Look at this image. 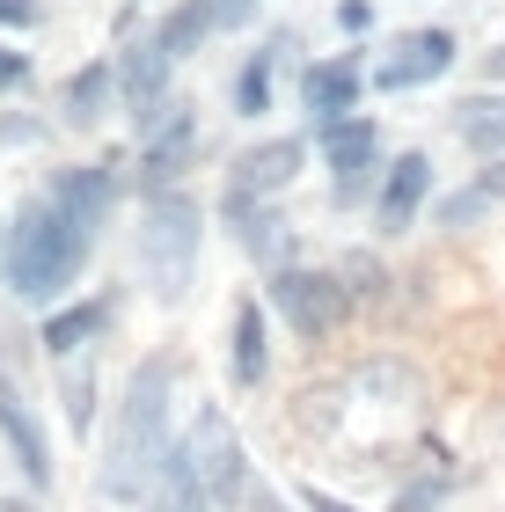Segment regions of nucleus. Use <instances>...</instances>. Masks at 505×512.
<instances>
[{
	"label": "nucleus",
	"mask_w": 505,
	"mask_h": 512,
	"mask_svg": "<svg viewBox=\"0 0 505 512\" xmlns=\"http://www.w3.org/2000/svg\"><path fill=\"white\" fill-rule=\"evenodd\" d=\"M96 242H103V227L66 213L52 191H30L8 213V293L22 308H59V300H74Z\"/></svg>",
	"instance_id": "obj_1"
},
{
	"label": "nucleus",
	"mask_w": 505,
	"mask_h": 512,
	"mask_svg": "<svg viewBox=\"0 0 505 512\" xmlns=\"http://www.w3.org/2000/svg\"><path fill=\"white\" fill-rule=\"evenodd\" d=\"M169 403H176V359H140L118 388V417H110V447L96 461V498L110 505H147L154 461L169 454Z\"/></svg>",
	"instance_id": "obj_2"
},
{
	"label": "nucleus",
	"mask_w": 505,
	"mask_h": 512,
	"mask_svg": "<svg viewBox=\"0 0 505 512\" xmlns=\"http://www.w3.org/2000/svg\"><path fill=\"white\" fill-rule=\"evenodd\" d=\"M198 242H205V213L198 198L183 191H147L140 198V227H132V249H140V271H147V293L154 300H183L198 278Z\"/></svg>",
	"instance_id": "obj_3"
},
{
	"label": "nucleus",
	"mask_w": 505,
	"mask_h": 512,
	"mask_svg": "<svg viewBox=\"0 0 505 512\" xmlns=\"http://www.w3.org/2000/svg\"><path fill=\"white\" fill-rule=\"evenodd\" d=\"M264 308L286 322L301 344H330L344 322H352V286H344L337 271H315V264H279L264 271Z\"/></svg>",
	"instance_id": "obj_4"
},
{
	"label": "nucleus",
	"mask_w": 505,
	"mask_h": 512,
	"mask_svg": "<svg viewBox=\"0 0 505 512\" xmlns=\"http://www.w3.org/2000/svg\"><path fill=\"white\" fill-rule=\"evenodd\" d=\"M454 59H462V37H454L447 22H418V30L381 44V59L366 66V88H381V96H418V88L454 74Z\"/></svg>",
	"instance_id": "obj_5"
},
{
	"label": "nucleus",
	"mask_w": 505,
	"mask_h": 512,
	"mask_svg": "<svg viewBox=\"0 0 505 512\" xmlns=\"http://www.w3.org/2000/svg\"><path fill=\"white\" fill-rule=\"evenodd\" d=\"M308 169V139L301 132H279V139H257L227 161L220 176V205H264V198H286Z\"/></svg>",
	"instance_id": "obj_6"
},
{
	"label": "nucleus",
	"mask_w": 505,
	"mask_h": 512,
	"mask_svg": "<svg viewBox=\"0 0 505 512\" xmlns=\"http://www.w3.org/2000/svg\"><path fill=\"white\" fill-rule=\"evenodd\" d=\"M0 447H8L15 461V476L30 483V491L44 498L59 483V461H52V439H44L37 425V410H30V395H22V374H15V359L0 352Z\"/></svg>",
	"instance_id": "obj_7"
},
{
	"label": "nucleus",
	"mask_w": 505,
	"mask_h": 512,
	"mask_svg": "<svg viewBox=\"0 0 505 512\" xmlns=\"http://www.w3.org/2000/svg\"><path fill=\"white\" fill-rule=\"evenodd\" d=\"M118 315H125V293H118V286H110V293H81V300H59V308H44V322H37L44 359H88L110 330H118Z\"/></svg>",
	"instance_id": "obj_8"
},
{
	"label": "nucleus",
	"mask_w": 505,
	"mask_h": 512,
	"mask_svg": "<svg viewBox=\"0 0 505 512\" xmlns=\"http://www.w3.org/2000/svg\"><path fill=\"white\" fill-rule=\"evenodd\" d=\"M110 66H118V103L132 110V125L154 132V125H162V110L176 103V96H169L176 59H169L154 37H132V44H118V52H110Z\"/></svg>",
	"instance_id": "obj_9"
},
{
	"label": "nucleus",
	"mask_w": 505,
	"mask_h": 512,
	"mask_svg": "<svg viewBox=\"0 0 505 512\" xmlns=\"http://www.w3.org/2000/svg\"><path fill=\"white\" fill-rule=\"evenodd\" d=\"M432 205V154L425 147H403V154H388V169H381V191H374V235L381 242H396L418 227V213Z\"/></svg>",
	"instance_id": "obj_10"
},
{
	"label": "nucleus",
	"mask_w": 505,
	"mask_h": 512,
	"mask_svg": "<svg viewBox=\"0 0 505 512\" xmlns=\"http://www.w3.org/2000/svg\"><path fill=\"white\" fill-rule=\"evenodd\" d=\"M191 161H198V110L176 96L162 110V125L140 132V176H132V183H140V198L147 191H176V183L191 176Z\"/></svg>",
	"instance_id": "obj_11"
},
{
	"label": "nucleus",
	"mask_w": 505,
	"mask_h": 512,
	"mask_svg": "<svg viewBox=\"0 0 505 512\" xmlns=\"http://www.w3.org/2000/svg\"><path fill=\"white\" fill-rule=\"evenodd\" d=\"M366 44H352V52H330V59H308L301 74H293V96H301V110L315 125L323 118H344V110H359L366 96Z\"/></svg>",
	"instance_id": "obj_12"
},
{
	"label": "nucleus",
	"mask_w": 505,
	"mask_h": 512,
	"mask_svg": "<svg viewBox=\"0 0 505 512\" xmlns=\"http://www.w3.org/2000/svg\"><path fill=\"white\" fill-rule=\"evenodd\" d=\"M227 235H235V249L249 256V264L279 271V264H301V235H293L286 220V198H264V205H220Z\"/></svg>",
	"instance_id": "obj_13"
},
{
	"label": "nucleus",
	"mask_w": 505,
	"mask_h": 512,
	"mask_svg": "<svg viewBox=\"0 0 505 512\" xmlns=\"http://www.w3.org/2000/svg\"><path fill=\"white\" fill-rule=\"evenodd\" d=\"M271 374V308L257 293L227 300V381L235 388H264Z\"/></svg>",
	"instance_id": "obj_14"
},
{
	"label": "nucleus",
	"mask_w": 505,
	"mask_h": 512,
	"mask_svg": "<svg viewBox=\"0 0 505 512\" xmlns=\"http://www.w3.org/2000/svg\"><path fill=\"white\" fill-rule=\"evenodd\" d=\"M66 213H81L88 227H110V213H118L125 198V176L110 169V161H66V169H52V183H44Z\"/></svg>",
	"instance_id": "obj_15"
},
{
	"label": "nucleus",
	"mask_w": 505,
	"mask_h": 512,
	"mask_svg": "<svg viewBox=\"0 0 505 512\" xmlns=\"http://www.w3.org/2000/svg\"><path fill=\"white\" fill-rule=\"evenodd\" d=\"M301 52V30H279V37H264V52H249L235 66V88H227V103H235V118H264L271 110V88H279V66H293L301 74L308 59H293Z\"/></svg>",
	"instance_id": "obj_16"
},
{
	"label": "nucleus",
	"mask_w": 505,
	"mask_h": 512,
	"mask_svg": "<svg viewBox=\"0 0 505 512\" xmlns=\"http://www.w3.org/2000/svg\"><path fill=\"white\" fill-rule=\"evenodd\" d=\"M315 147H323L330 176H352V169H381L388 161V139L366 110H344V118H323L315 125Z\"/></svg>",
	"instance_id": "obj_17"
},
{
	"label": "nucleus",
	"mask_w": 505,
	"mask_h": 512,
	"mask_svg": "<svg viewBox=\"0 0 505 512\" xmlns=\"http://www.w3.org/2000/svg\"><path fill=\"white\" fill-rule=\"evenodd\" d=\"M110 103H118V66H110V59L74 66L66 88H59V118L74 125V132H96V125L110 118Z\"/></svg>",
	"instance_id": "obj_18"
},
{
	"label": "nucleus",
	"mask_w": 505,
	"mask_h": 512,
	"mask_svg": "<svg viewBox=\"0 0 505 512\" xmlns=\"http://www.w3.org/2000/svg\"><path fill=\"white\" fill-rule=\"evenodd\" d=\"M227 30V0H169V15H162V30H154V44L183 66L198 52V44H213Z\"/></svg>",
	"instance_id": "obj_19"
},
{
	"label": "nucleus",
	"mask_w": 505,
	"mask_h": 512,
	"mask_svg": "<svg viewBox=\"0 0 505 512\" xmlns=\"http://www.w3.org/2000/svg\"><path fill=\"white\" fill-rule=\"evenodd\" d=\"M447 132L462 139L469 154H505V88H484V96H462L447 110Z\"/></svg>",
	"instance_id": "obj_20"
},
{
	"label": "nucleus",
	"mask_w": 505,
	"mask_h": 512,
	"mask_svg": "<svg viewBox=\"0 0 505 512\" xmlns=\"http://www.w3.org/2000/svg\"><path fill=\"white\" fill-rule=\"evenodd\" d=\"M59 403H66V432H74V439L96 432V366H88V359L59 381Z\"/></svg>",
	"instance_id": "obj_21"
},
{
	"label": "nucleus",
	"mask_w": 505,
	"mask_h": 512,
	"mask_svg": "<svg viewBox=\"0 0 505 512\" xmlns=\"http://www.w3.org/2000/svg\"><path fill=\"white\" fill-rule=\"evenodd\" d=\"M491 191H484V183H462V191H447V198H432V227H447V235H462V227H476V220H484L491 213Z\"/></svg>",
	"instance_id": "obj_22"
},
{
	"label": "nucleus",
	"mask_w": 505,
	"mask_h": 512,
	"mask_svg": "<svg viewBox=\"0 0 505 512\" xmlns=\"http://www.w3.org/2000/svg\"><path fill=\"white\" fill-rule=\"evenodd\" d=\"M330 271L344 278V286H352V300H374V293L388 286V271H381V256H374V249H344Z\"/></svg>",
	"instance_id": "obj_23"
},
{
	"label": "nucleus",
	"mask_w": 505,
	"mask_h": 512,
	"mask_svg": "<svg viewBox=\"0 0 505 512\" xmlns=\"http://www.w3.org/2000/svg\"><path fill=\"white\" fill-rule=\"evenodd\" d=\"M447 491H454V469H432V476H418V483H403V491L388 498V512H440Z\"/></svg>",
	"instance_id": "obj_24"
},
{
	"label": "nucleus",
	"mask_w": 505,
	"mask_h": 512,
	"mask_svg": "<svg viewBox=\"0 0 505 512\" xmlns=\"http://www.w3.org/2000/svg\"><path fill=\"white\" fill-rule=\"evenodd\" d=\"M30 74H37V66H30V52H15V44L0 37V96H15V88H30Z\"/></svg>",
	"instance_id": "obj_25"
},
{
	"label": "nucleus",
	"mask_w": 505,
	"mask_h": 512,
	"mask_svg": "<svg viewBox=\"0 0 505 512\" xmlns=\"http://www.w3.org/2000/svg\"><path fill=\"white\" fill-rule=\"evenodd\" d=\"M330 22H337L344 37H366V30H374V0H337Z\"/></svg>",
	"instance_id": "obj_26"
},
{
	"label": "nucleus",
	"mask_w": 505,
	"mask_h": 512,
	"mask_svg": "<svg viewBox=\"0 0 505 512\" xmlns=\"http://www.w3.org/2000/svg\"><path fill=\"white\" fill-rule=\"evenodd\" d=\"M44 22V0H0V37L8 30H37Z\"/></svg>",
	"instance_id": "obj_27"
},
{
	"label": "nucleus",
	"mask_w": 505,
	"mask_h": 512,
	"mask_svg": "<svg viewBox=\"0 0 505 512\" xmlns=\"http://www.w3.org/2000/svg\"><path fill=\"white\" fill-rule=\"evenodd\" d=\"M301 512H359V505L337 498V491H323V483H301Z\"/></svg>",
	"instance_id": "obj_28"
},
{
	"label": "nucleus",
	"mask_w": 505,
	"mask_h": 512,
	"mask_svg": "<svg viewBox=\"0 0 505 512\" xmlns=\"http://www.w3.org/2000/svg\"><path fill=\"white\" fill-rule=\"evenodd\" d=\"M44 139V118H0V147H30Z\"/></svg>",
	"instance_id": "obj_29"
},
{
	"label": "nucleus",
	"mask_w": 505,
	"mask_h": 512,
	"mask_svg": "<svg viewBox=\"0 0 505 512\" xmlns=\"http://www.w3.org/2000/svg\"><path fill=\"white\" fill-rule=\"evenodd\" d=\"M476 183H484V191H491V198L505 205V154H491V161H484V169H476Z\"/></svg>",
	"instance_id": "obj_30"
},
{
	"label": "nucleus",
	"mask_w": 505,
	"mask_h": 512,
	"mask_svg": "<svg viewBox=\"0 0 505 512\" xmlns=\"http://www.w3.org/2000/svg\"><path fill=\"white\" fill-rule=\"evenodd\" d=\"M484 81L505 88V44H491V52H484Z\"/></svg>",
	"instance_id": "obj_31"
},
{
	"label": "nucleus",
	"mask_w": 505,
	"mask_h": 512,
	"mask_svg": "<svg viewBox=\"0 0 505 512\" xmlns=\"http://www.w3.org/2000/svg\"><path fill=\"white\" fill-rule=\"evenodd\" d=\"M249 8H257V0H227V30H235V22H249Z\"/></svg>",
	"instance_id": "obj_32"
},
{
	"label": "nucleus",
	"mask_w": 505,
	"mask_h": 512,
	"mask_svg": "<svg viewBox=\"0 0 505 512\" xmlns=\"http://www.w3.org/2000/svg\"><path fill=\"white\" fill-rule=\"evenodd\" d=\"M0 286H8V220H0Z\"/></svg>",
	"instance_id": "obj_33"
},
{
	"label": "nucleus",
	"mask_w": 505,
	"mask_h": 512,
	"mask_svg": "<svg viewBox=\"0 0 505 512\" xmlns=\"http://www.w3.org/2000/svg\"><path fill=\"white\" fill-rule=\"evenodd\" d=\"M227 512H242V505H227Z\"/></svg>",
	"instance_id": "obj_34"
}]
</instances>
